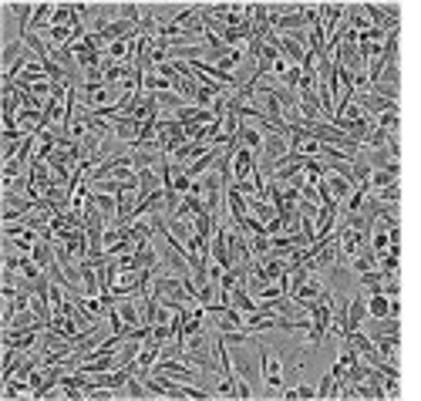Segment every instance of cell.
Segmentation results:
<instances>
[{
    "label": "cell",
    "mask_w": 421,
    "mask_h": 401,
    "mask_svg": "<svg viewBox=\"0 0 421 401\" xmlns=\"http://www.w3.org/2000/svg\"><path fill=\"white\" fill-rule=\"evenodd\" d=\"M253 344L260 348V364H263V385H267L270 391H280V388H283L280 358H277V354H273V351H270L263 341H256V334H253Z\"/></svg>",
    "instance_id": "obj_1"
},
{
    "label": "cell",
    "mask_w": 421,
    "mask_h": 401,
    "mask_svg": "<svg viewBox=\"0 0 421 401\" xmlns=\"http://www.w3.org/2000/svg\"><path fill=\"white\" fill-rule=\"evenodd\" d=\"M364 317H368V300L361 297H351L347 300V327H344V334H351V331H358L361 324H364Z\"/></svg>",
    "instance_id": "obj_2"
},
{
    "label": "cell",
    "mask_w": 421,
    "mask_h": 401,
    "mask_svg": "<svg viewBox=\"0 0 421 401\" xmlns=\"http://www.w3.org/2000/svg\"><path fill=\"white\" fill-rule=\"evenodd\" d=\"M236 142L243 145V149H253L256 156L263 152V145H267V135L263 132H256L253 125H240V132H236Z\"/></svg>",
    "instance_id": "obj_3"
},
{
    "label": "cell",
    "mask_w": 421,
    "mask_h": 401,
    "mask_svg": "<svg viewBox=\"0 0 421 401\" xmlns=\"http://www.w3.org/2000/svg\"><path fill=\"white\" fill-rule=\"evenodd\" d=\"M368 317H371V321L398 317L395 307H391V300H388V294H371V300H368Z\"/></svg>",
    "instance_id": "obj_4"
},
{
    "label": "cell",
    "mask_w": 421,
    "mask_h": 401,
    "mask_svg": "<svg viewBox=\"0 0 421 401\" xmlns=\"http://www.w3.org/2000/svg\"><path fill=\"white\" fill-rule=\"evenodd\" d=\"M324 179H327V186H331V193H334L337 203H347V199H351V189H354V182H351V179L337 176V172H331V169H327V176H324Z\"/></svg>",
    "instance_id": "obj_5"
},
{
    "label": "cell",
    "mask_w": 421,
    "mask_h": 401,
    "mask_svg": "<svg viewBox=\"0 0 421 401\" xmlns=\"http://www.w3.org/2000/svg\"><path fill=\"white\" fill-rule=\"evenodd\" d=\"M216 159H219V149L213 145V149H209V152H206L203 159H196V162H192V166H186L182 172H186L189 179H199V176H203V172H206L209 166H216Z\"/></svg>",
    "instance_id": "obj_6"
},
{
    "label": "cell",
    "mask_w": 421,
    "mask_h": 401,
    "mask_svg": "<svg viewBox=\"0 0 421 401\" xmlns=\"http://www.w3.org/2000/svg\"><path fill=\"white\" fill-rule=\"evenodd\" d=\"M122 311V321H125V327L132 331V327H142V307H139V300L135 297H125V304L118 307ZM125 331V334H128Z\"/></svg>",
    "instance_id": "obj_7"
},
{
    "label": "cell",
    "mask_w": 421,
    "mask_h": 401,
    "mask_svg": "<svg viewBox=\"0 0 421 401\" xmlns=\"http://www.w3.org/2000/svg\"><path fill=\"white\" fill-rule=\"evenodd\" d=\"M31 260H34L38 267H48V270H51L54 267L51 263V240H41V243L31 250Z\"/></svg>",
    "instance_id": "obj_8"
},
{
    "label": "cell",
    "mask_w": 421,
    "mask_h": 401,
    "mask_svg": "<svg viewBox=\"0 0 421 401\" xmlns=\"http://www.w3.org/2000/svg\"><path fill=\"white\" fill-rule=\"evenodd\" d=\"M398 176L395 172H374L371 176V189H388V186H395Z\"/></svg>",
    "instance_id": "obj_9"
},
{
    "label": "cell",
    "mask_w": 421,
    "mask_h": 401,
    "mask_svg": "<svg viewBox=\"0 0 421 401\" xmlns=\"http://www.w3.org/2000/svg\"><path fill=\"white\" fill-rule=\"evenodd\" d=\"M334 385H337V381H334V375H324L320 378V388H317V398H334Z\"/></svg>",
    "instance_id": "obj_10"
},
{
    "label": "cell",
    "mask_w": 421,
    "mask_h": 401,
    "mask_svg": "<svg viewBox=\"0 0 421 401\" xmlns=\"http://www.w3.org/2000/svg\"><path fill=\"white\" fill-rule=\"evenodd\" d=\"M236 398H243V401L253 398V388H250V381H246V378H236Z\"/></svg>",
    "instance_id": "obj_11"
},
{
    "label": "cell",
    "mask_w": 421,
    "mask_h": 401,
    "mask_svg": "<svg viewBox=\"0 0 421 401\" xmlns=\"http://www.w3.org/2000/svg\"><path fill=\"white\" fill-rule=\"evenodd\" d=\"M297 398H304V401L317 398V388H310V385H297Z\"/></svg>",
    "instance_id": "obj_12"
},
{
    "label": "cell",
    "mask_w": 421,
    "mask_h": 401,
    "mask_svg": "<svg viewBox=\"0 0 421 401\" xmlns=\"http://www.w3.org/2000/svg\"><path fill=\"white\" fill-rule=\"evenodd\" d=\"M384 294H388V297L395 300V297H398V294H401V287H398V284H395V280H391V284L384 287Z\"/></svg>",
    "instance_id": "obj_13"
}]
</instances>
